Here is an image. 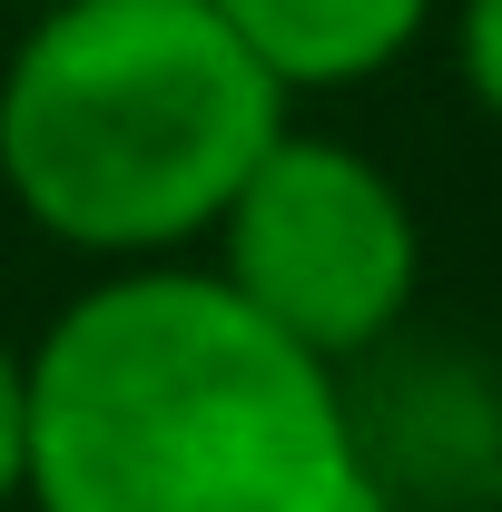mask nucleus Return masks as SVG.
I'll return each mask as SVG.
<instances>
[{
  "label": "nucleus",
  "instance_id": "1",
  "mask_svg": "<svg viewBox=\"0 0 502 512\" xmlns=\"http://www.w3.org/2000/svg\"><path fill=\"white\" fill-rule=\"evenodd\" d=\"M30 512H384L335 365L207 266H119L30 345Z\"/></svg>",
  "mask_w": 502,
  "mask_h": 512
},
{
  "label": "nucleus",
  "instance_id": "2",
  "mask_svg": "<svg viewBox=\"0 0 502 512\" xmlns=\"http://www.w3.org/2000/svg\"><path fill=\"white\" fill-rule=\"evenodd\" d=\"M286 109L207 0H50L0 60V188L109 276L188 266Z\"/></svg>",
  "mask_w": 502,
  "mask_h": 512
},
{
  "label": "nucleus",
  "instance_id": "3",
  "mask_svg": "<svg viewBox=\"0 0 502 512\" xmlns=\"http://www.w3.org/2000/svg\"><path fill=\"white\" fill-rule=\"evenodd\" d=\"M207 247H217L207 276L256 325H276L286 345H306L345 384L404 335L414 296H424L414 197L394 188V168L375 148H355L335 128H286Z\"/></svg>",
  "mask_w": 502,
  "mask_h": 512
},
{
  "label": "nucleus",
  "instance_id": "4",
  "mask_svg": "<svg viewBox=\"0 0 502 512\" xmlns=\"http://www.w3.org/2000/svg\"><path fill=\"white\" fill-rule=\"evenodd\" d=\"M207 10L247 40V60L286 99H306V89H355L394 69L434 30L443 0H207Z\"/></svg>",
  "mask_w": 502,
  "mask_h": 512
},
{
  "label": "nucleus",
  "instance_id": "5",
  "mask_svg": "<svg viewBox=\"0 0 502 512\" xmlns=\"http://www.w3.org/2000/svg\"><path fill=\"white\" fill-rule=\"evenodd\" d=\"M453 69H463L473 109L502 119V0H453Z\"/></svg>",
  "mask_w": 502,
  "mask_h": 512
},
{
  "label": "nucleus",
  "instance_id": "6",
  "mask_svg": "<svg viewBox=\"0 0 502 512\" xmlns=\"http://www.w3.org/2000/svg\"><path fill=\"white\" fill-rule=\"evenodd\" d=\"M30 503V345L0 335V512Z\"/></svg>",
  "mask_w": 502,
  "mask_h": 512
}]
</instances>
